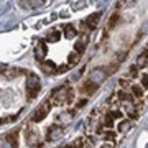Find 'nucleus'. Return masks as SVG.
<instances>
[{
  "mask_svg": "<svg viewBox=\"0 0 148 148\" xmlns=\"http://www.w3.org/2000/svg\"><path fill=\"white\" fill-rule=\"evenodd\" d=\"M59 38H61V33H59V32H53V33H51V36H49V41L54 43V41H58Z\"/></svg>",
  "mask_w": 148,
  "mask_h": 148,
  "instance_id": "obj_21",
  "label": "nucleus"
},
{
  "mask_svg": "<svg viewBox=\"0 0 148 148\" xmlns=\"http://www.w3.org/2000/svg\"><path fill=\"white\" fill-rule=\"evenodd\" d=\"M107 73H104L102 69H95V71H92L89 76V81H92V82H95V84H101L102 81L106 79Z\"/></svg>",
  "mask_w": 148,
  "mask_h": 148,
  "instance_id": "obj_9",
  "label": "nucleus"
},
{
  "mask_svg": "<svg viewBox=\"0 0 148 148\" xmlns=\"http://www.w3.org/2000/svg\"><path fill=\"white\" fill-rule=\"evenodd\" d=\"M40 87H41L40 77L35 73H30L28 71L27 73V97H28V101H32V99L36 97L38 92H40Z\"/></svg>",
  "mask_w": 148,
  "mask_h": 148,
  "instance_id": "obj_2",
  "label": "nucleus"
},
{
  "mask_svg": "<svg viewBox=\"0 0 148 148\" xmlns=\"http://www.w3.org/2000/svg\"><path fill=\"white\" fill-rule=\"evenodd\" d=\"M51 101H45L43 104H40V106L35 109V112H33L32 115V122H35V123H38V122H41L46 119V115L49 114V109H51Z\"/></svg>",
  "mask_w": 148,
  "mask_h": 148,
  "instance_id": "obj_3",
  "label": "nucleus"
},
{
  "mask_svg": "<svg viewBox=\"0 0 148 148\" xmlns=\"http://www.w3.org/2000/svg\"><path fill=\"white\" fill-rule=\"evenodd\" d=\"M119 86H120V89H125V90H128L130 87H132V84H130V79H128V77H122V79L119 81Z\"/></svg>",
  "mask_w": 148,
  "mask_h": 148,
  "instance_id": "obj_18",
  "label": "nucleus"
},
{
  "mask_svg": "<svg viewBox=\"0 0 148 148\" xmlns=\"http://www.w3.org/2000/svg\"><path fill=\"white\" fill-rule=\"evenodd\" d=\"M132 125H133V122L130 120V119H123V120L119 122V132H120V133L128 132V130L132 128Z\"/></svg>",
  "mask_w": 148,
  "mask_h": 148,
  "instance_id": "obj_10",
  "label": "nucleus"
},
{
  "mask_svg": "<svg viewBox=\"0 0 148 148\" xmlns=\"http://www.w3.org/2000/svg\"><path fill=\"white\" fill-rule=\"evenodd\" d=\"M21 3H23V7H27V8H28V3H30V0H21Z\"/></svg>",
  "mask_w": 148,
  "mask_h": 148,
  "instance_id": "obj_29",
  "label": "nucleus"
},
{
  "mask_svg": "<svg viewBox=\"0 0 148 148\" xmlns=\"http://www.w3.org/2000/svg\"><path fill=\"white\" fill-rule=\"evenodd\" d=\"M142 87L148 89V74H142Z\"/></svg>",
  "mask_w": 148,
  "mask_h": 148,
  "instance_id": "obj_23",
  "label": "nucleus"
},
{
  "mask_svg": "<svg viewBox=\"0 0 148 148\" xmlns=\"http://www.w3.org/2000/svg\"><path fill=\"white\" fill-rule=\"evenodd\" d=\"M99 20H101V13H92V15L87 16V20H86V27L90 28V30H95L97 25H99Z\"/></svg>",
  "mask_w": 148,
  "mask_h": 148,
  "instance_id": "obj_7",
  "label": "nucleus"
},
{
  "mask_svg": "<svg viewBox=\"0 0 148 148\" xmlns=\"http://www.w3.org/2000/svg\"><path fill=\"white\" fill-rule=\"evenodd\" d=\"M114 120H115V119H114V117L110 115V112H109L101 122H102V125H104V128H112L114 127Z\"/></svg>",
  "mask_w": 148,
  "mask_h": 148,
  "instance_id": "obj_15",
  "label": "nucleus"
},
{
  "mask_svg": "<svg viewBox=\"0 0 148 148\" xmlns=\"http://www.w3.org/2000/svg\"><path fill=\"white\" fill-rule=\"evenodd\" d=\"M145 56H147V58H148V51H147V53H145Z\"/></svg>",
  "mask_w": 148,
  "mask_h": 148,
  "instance_id": "obj_31",
  "label": "nucleus"
},
{
  "mask_svg": "<svg viewBox=\"0 0 148 148\" xmlns=\"http://www.w3.org/2000/svg\"><path fill=\"white\" fill-rule=\"evenodd\" d=\"M99 148H115V143L114 142H106V143H102Z\"/></svg>",
  "mask_w": 148,
  "mask_h": 148,
  "instance_id": "obj_28",
  "label": "nucleus"
},
{
  "mask_svg": "<svg viewBox=\"0 0 148 148\" xmlns=\"http://www.w3.org/2000/svg\"><path fill=\"white\" fill-rule=\"evenodd\" d=\"M130 90H132V95L135 97V99H143V87L142 86H138V84H132V87H130Z\"/></svg>",
  "mask_w": 148,
  "mask_h": 148,
  "instance_id": "obj_11",
  "label": "nucleus"
},
{
  "mask_svg": "<svg viewBox=\"0 0 148 148\" xmlns=\"http://www.w3.org/2000/svg\"><path fill=\"white\" fill-rule=\"evenodd\" d=\"M145 63H147V56L143 54L142 58H140V59L137 61V66H138V68H142V66H145Z\"/></svg>",
  "mask_w": 148,
  "mask_h": 148,
  "instance_id": "obj_27",
  "label": "nucleus"
},
{
  "mask_svg": "<svg viewBox=\"0 0 148 148\" xmlns=\"http://www.w3.org/2000/svg\"><path fill=\"white\" fill-rule=\"evenodd\" d=\"M76 35H77V30H76L74 25H66V27H64V36L68 38V40L74 38Z\"/></svg>",
  "mask_w": 148,
  "mask_h": 148,
  "instance_id": "obj_13",
  "label": "nucleus"
},
{
  "mask_svg": "<svg viewBox=\"0 0 148 148\" xmlns=\"http://www.w3.org/2000/svg\"><path fill=\"white\" fill-rule=\"evenodd\" d=\"M71 68L69 64H61V66H58V69H56V73H59V74H63V73H66L68 69Z\"/></svg>",
  "mask_w": 148,
  "mask_h": 148,
  "instance_id": "obj_22",
  "label": "nucleus"
},
{
  "mask_svg": "<svg viewBox=\"0 0 148 148\" xmlns=\"http://www.w3.org/2000/svg\"><path fill=\"white\" fill-rule=\"evenodd\" d=\"M138 66H132V68H130V76H132V77H137L138 76Z\"/></svg>",
  "mask_w": 148,
  "mask_h": 148,
  "instance_id": "obj_25",
  "label": "nucleus"
},
{
  "mask_svg": "<svg viewBox=\"0 0 148 148\" xmlns=\"http://www.w3.org/2000/svg\"><path fill=\"white\" fill-rule=\"evenodd\" d=\"M79 61H81V54L76 53V51H74V53H71L68 56V64H69V66H76Z\"/></svg>",
  "mask_w": 148,
  "mask_h": 148,
  "instance_id": "obj_16",
  "label": "nucleus"
},
{
  "mask_svg": "<svg viewBox=\"0 0 148 148\" xmlns=\"http://www.w3.org/2000/svg\"><path fill=\"white\" fill-rule=\"evenodd\" d=\"M117 21H119V15H112L110 20H109V27H115Z\"/></svg>",
  "mask_w": 148,
  "mask_h": 148,
  "instance_id": "obj_24",
  "label": "nucleus"
},
{
  "mask_svg": "<svg viewBox=\"0 0 148 148\" xmlns=\"http://www.w3.org/2000/svg\"><path fill=\"white\" fill-rule=\"evenodd\" d=\"M87 41H89V38L82 35V36H81L79 40H77V41L74 43V51H76V53H79V54H82V53L86 51V46H87Z\"/></svg>",
  "mask_w": 148,
  "mask_h": 148,
  "instance_id": "obj_8",
  "label": "nucleus"
},
{
  "mask_svg": "<svg viewBox=\"0 0 148 148\" xmlns=\"http://www.w3.org/2000/svg\"><path fill=\"white\" fill-rule=\"evenodd\" d=\"M46 53H48L46 43H38V45H36V48H35V58H36L38 61H41V63H45Z\"/></svg>",
  "mask_w": 148,
  "mask_h": 148,
  "instance_id": "obj_5",
  "label": "nucleus"
},
{
  "mask_svg": "<svg viewBox=\"0 0 148 148\" xmlns=\"http://www.w3.org/2000/svg\"><path fill=\"white\" fill-rule=\"evenodd\" d=\"M36 135H38L36 132H28L27 133V143H28V145H32V147H33V143H36V140H38Z\"/></svg>",
  "mask_w": 148,
  "mask_h": 148,
  "instance_id": "obj_17",
  "label": "nucleus"
},
{
  "mask_svg": "<svg viewBox=\"0 0 148 148\" xmlns=\"http://www.w3.org/2000/svg\"><path fill=\"white\" fill-rule=\"evenodd\" d=\"M115 135H117V133L114 132L112 128H106V130L102 132V135H101V137L104 138L106 142H114V140H115Z\"/></svg>",
  "mask_w": 148,
  "mask_h": 148,
  "instance_id": "obj_14",
  "label": "nucleus"
},
{
  "mask_svg": "<svg viewBox=\"0 0 148 148\" xmlns=\"http://www.w3.org/2000/svg\"><path fill=\"white\" fill-rule=\"evenodd\" d=\"M97 87H99V84H95V82H92V81H84L82 84H81V92L84 95H90V94H94L95 90H97Z\"/></svg>",
  "mask_w": 148,
  "mask_h": 148,
  "instance_id": "obj_4",
  "label": "nucleus"
},
{
  "mask_svg": "<svg viewBox=\"0 0 148 148\" xmlns=\"http://www.w3.org/2000/svg\"><path fill=\"white\" fill-rule=\"evenodd\" d=\"M63 148H74V147H71V145H64Z\"/></svg>",
  "mask_w": 148,
  "mask_h": 148,
  "instance_id": "obj_30",
  "label": "nucleus"
},
{
  "mask_svg": "<svg viewBox=\"0 0 148 148\" xmlns=\"http://www.w3.org/2000/svg\"><path fill=\"white\" fill-rule=\"evenodd\" d=\"M86 104H87V97H84V99H81V101L77 102V104H76V109H82V107H84Z\"/></svg>",
  "mask_w": 148,
  "mask_h": 148,
  "instance_id": "obj_26",
  "label": "nucleus"
},
{
  "mask_svg": "<svg viewBox=\"0 0 148 148\" xmlns=\"http://www.w3.org/2000/svg\"><path fill=\"white\" fill-rule=\"evenodd\" d=\"M61 135H63V128H59L58 125H51L49 130H48L46 140H48V142H54V140H58Z\"/></svg>",
  "mask_w": 148,
  "mask_h": 148,
  "instance_id": "obj_6",
  "label": "nucleus"
},
{
  "mask_svg": "<svg viewBox=\"0 0 148 148\" xmlns=\"http://www.w3.org/2000/svg\"><path fill=\"white\" fill-rule=\"evenodd\" d=\"M56 69H58V66H56V64H54L53 61H49V59L43 63V71H45V73L53 74V73H56Z\"/></svg>",
  "mask_w": 148,
  "mask_h": 148,
  "instance_id": "obj_12",
  "label": "nucleus"
},
{
  "mask_svg": "<svg viewBox=\"0 0 148 148\" xmlns=\"http://www.w3.org/2000/svg\"><path fill=\"white\" fill-rule=\"evenodd\" d=\"M110 115L114 119H122V110H119V109H110Z\"/></svg>",
  "mask_w": 148,
  "mask_h": 148,
  "instance_id": "obj_20",
  "label": "nucleus"
},
{
  "mask_svg": "<svg viewBox=\"0 0 148 148\" xmlns=\"http://www.w3.org/2000/svg\"><path fill=\"white\" fill-rule=\"evenodd\" d=\"M7 143H12L13 147H16V132H12L7 135Z\"/></svg>",
  "mask_w": 148,
  "mask_h": 148,
  "instance_id": "obj_19",
  "label": "nucleus"
},
{
  "mask_svg": "<svg viewBox=\"0 0 148 148\" xmlns=\"http://www.w3.org/2000/svg\"><path fill=\"white\" fill-rule=\"evenodd\" d=\"M74 89L69 87V86H61L58 89H54L51 92V97L49 101L53 106H66V104H71L74 101Z\"/></svg>",
  "mask_w": 148,
  "mask_h": 148,
  "instance_id": "obj_1",
  "label": "nucleus"
}]
</instances>
